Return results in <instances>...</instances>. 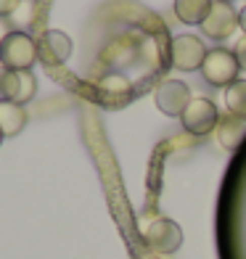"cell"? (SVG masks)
<instances>
[{
    "label": "cell",
    "mask_w": 246,
    "mask_h": 259,
    "mask_svg": "<svg viewBox=\"0 0 246 259\" xmlns=\"http://www.w3.org/2000/svg\"><path fill=\"white\" fill-rule=\"evenodd\" d=\"M37 61V42L27 32H11L0 45V66L11 72H32Z\"/></svg>",
    "instance_id": "cell-1"
},
{
    "label": "cell",
    "mask_w": 246,
    "mask_h": 259,
    "mask_svg": "<svg viewBox=\"0 0 246 259\" xmlns=\"http://www.w3.org/2000/svg\"><path fill=\"white\" fill-rule=\"evenodd\" d=\"M238 72H241V66L236 61V53L225 51V48L209 51L204 58V66H201L204 79L215 88H230L238 79Z\"/></svg>",
    "instance_id": "cell-2"
},
{
    "label": "cell",
    "mask_w": 246,
    "mask_h": 259,
    "mask_svg": "<svg viewBox=\"0 0 246 259\" xmlns=\"http://www.w3.org/2000/svg\"><path fill=\"white\" fill-rule=\"evenodd\" d=\"M143 241L148 243V249L156 251V254H175L183 246V230H180L178 222H172L170 217H156L146 225Z\"/></svg>",
    "instance_id": "cell-3"
},
{
    "label": "cell",
    "mask_w": 246,
    "mask_h": 259,
    "mask_svg": "<svg viewBox=\"0 0 246 259\" xmlns=\"http://www.w3.org/2000/svg\"><path fill=\"white\" fill-rule=\"evenodd\" d=\"M207 53L209 51L204 48V42L196 34H178L170 42V61L180 72H196V69H201Z\"/></svg>",
    "instance_id": "cell-4"
},
{
    "label": "cell",
    "mask_w": 246,
    "mask_h": 259,
    "mask_svg": "<svg viewBox=\"0 0 246 259\" xmlns=\"http://www.w3.org/2000/svg\"><path fill=\"white\" fill-rule=\"evenodd\" d=\"M37 93V79L32 72H11V69L0 66V103H19L24 106L34 98Z\"/></svg>",
    "instance_id": "cell-5"
},
{
    "label": "cell",
    "mask_w": 246,
    "mask_h": 259,
    "mask_svg": "<svg viewBox=\"0 0 246 259\" xmlns=\"http://www.w3.org/2000/svg\"><path fill=\"white\" fill-rule=\"evenodd\" d=\"M183 127L188 130L191 135H207L217 130L220 122V114H217V106L209 101V98H193L188 103V109L183 111Z\"/></svg>",
    "instance_id": "cell-6"
},
{
    "label": "cell",
    "mask_w": 246,
    "mask_h": 259,
    "mask_svg": "<svg viewBox=\"0 0 246 259\" xmlns=\"http://www.w3.org/2000/svg\"><path fill=\"white\" fill-rule=\"evenodd\" d=\"M154 101H156L161 114H167V116H183V111L188 109V103L193 101V96H191V88L185 85V82L167 79V82H161V85L156 88Z\"/></svg>",
    "instance_id": "cell-7"
},
{
    "label": "cell",
    "mask_w": 246,
    "mask_h": 259,
    "mask_svg": "<svg viewBox=\"0 0 246 259\" xmlns=\"http://www.w3.org/2000/svg\"><path fill=\"white\" fill-rule=\"evenodd\" d=\"M238 27V11L230 3H220V0H212V8L201 24V32L212 40H225L230 37Z\"/></svg>",
    "instance_id": "cell-8"
},
{
    "label": "cell",
    "mask_w": 246,
    "mask_h": 259,
    "mask_svg": "<svg viewBox=\"0 0 246 259\" xmlns=\"http://www.w3.org/2000/svg\"><path fill=\"white\" fill-rule=\"evenodd\" d=\"M72 56V40L61 29H45L37 40V58L48 66H61Z\"/></svg>",
    "instance_id": "cell-9"
},
{
    "label": "cell",
    "mask_w": 246,
    "mask_h": 259,
    "mask_svg": "<svg viewBox=\"0 0 246 259\" xmlns=\"http://www.w3.org/2000/svg\"><path fill=\"white\" fill-rule=\"evenodd\" d=\"M217 140L225 151H236L243 140H246V119L243 116H236V114H225L220 116L217 122Z\"/></svg>",
    "instance_id": "cell-10"
},
{
    "label": "cell",
    "mask_w": 246,
    "mask_h": 259,
    "mask_svg": "<svg viewBox=\"0 0 246 259\" xmlns=\"http://www.w3.org/2000/svg\"><path fill=\"white\" fill-rule=\"evenodd\" d=\"M24 124H27V111H24V106L8 103V101L0 103V133H3L6 138L19 135L21 130H24Z\"/></svg>",
    "instance_id": "cell-11"
},
{
    "label": "cell",
    "mask_w": 246,
    "mask_h": 259,
    "mask_svg": "<svg viewBox=\"0 0 246 259\" xmlns=\"http://www.w3.org/2000/svg\"><path fill=\"white\" fill-rule=\"evenodd\" d=\"M209 8H212V0H175V16L191 27L204 24Z\"/></svg>",
    "instance_id": "cell-12"
},
{
    "label": "cell",
    "mask_w": 246,
    "mask_h": 259,
    "mask_svg": "<svg viewBox=\"0 0 246 259\" xmlns=\"http://www.w3.org/2000/svg\"><path fill=\"white\" fill-rule=\"evenodd\" d=\"M225 106H228L230 114L243 116L246 119V79H236L225 90Z\"/></svg>",
    "instance_id": "cell-13"
},
{
    "label": "cell",
    "mask_w": 246,
    "mask_h": 259,
    "mask_svg": "<svg viewBox=\"0 0 246 259\" xmlns=\"http://www.w3.org/2000/svg\"><path fill=\"white\" fill-rule=\"evenodd\" d=\"M98 90L103 93V96H119V98H125V96H130L133 85H130V79L122 77V74H106L98 82Z\"/></svg>",
    "instance_id": "cell-14"
},
{
    "label": "cell",
    "mask_w": 246,
    "mask_h": 259,
    "mask_svg": "<svg viewBox=\"0 0 246 259\" xmlns=\"http://www.w3.org/2000/svg\"><path fill=\"white\" fill-rule=\"evenodd\" d=\"M34 19V3L32 0H21V6L14 11V16H11V24H14V32H24Z\"/></svg>",
    "instance_id": "cell-15"
},
{
    "label": "cell",
    "mask_w": 246,
    "mask_h": 259,
    "mask_svg": "<svg viewBox=\"0 0 246 259\" xmlns=\"http://www.w3.org/2000/svg\"><path fill=\"white\" fill-rule=\"evenodd\" d=\"M19 6H21V0H0V19H11Z\"/></svg>",
    "instance_id": "cell-16"
},
{
    "label": "cell",
    "mask_w": 246,
    "mask_h": 259,
    "mask_svg": "<svg viewBox=\"0 0 246 259\" xmlns=\"http://www.w3.org/2000/svg\"><path fill=\"white\" fill-rule=\"evenodd\" d=\"M233 53H236V61H238V66L241 69H246V34L236 42V48H233Z\"/></svg>",
    "instance_id": "cell-17"
},
{
    "label": "cell",
    "mask_w": 246,
    "mask_h": 259,
    "mask_svg": "<svg viewBox=\"0 0 246 259\" xmlns=\"http://www.w3.org/2000/svg\"><path fill=\"white\" fill-rule=\"evenodd\" d=\"M11 32H14V29H11V24H8L6 19H0V45H3V40L8 37Z\"/></svg>",
    "instance_id": "cell-18"
},
{
    "label": "cell",
    "mask_w": 246,
    "mask_h": 259,
    "mask_svg": "<svg viewBox=\"0 0 246 259\" xmlns=\"http://www.w3.org/2000/svg\"><path fill=\"white\" fill-rule=\"evenodd\" d=\"M238 27L243 29V34H246V6L238 11Z\"/></svg>",
    "instance_id": "cell-19"
},
{
    "label": "cell",
    "mask_w": 246,
    "mask_h": 259,
    "mask_svg": "<svg viewBox=\"0 0 246 259\" xmlns=\"http://www.w3.org/2000/svg\"><path fill=\"white\" fill-rule=\"evenodd\" d=\"M220 3H233V0H220Z\"/></svg>",
    "instance_id": "cell-20"
},
{
    "label": "cell",
    "mask_w": 246,
    "mask_h": 259,
    "mask_svg": "<svg viewBox=\"0 0 246 259\" xmlns=\"http://www.w3.org/2000/svg\"><path fill=\"white\" fill-rule=\"evenodd\" d=\"M3 138H6V135H3V133H0V143H3Z\"/></svg>",
    "instance_id": "cell-21"
}]
</instances>
